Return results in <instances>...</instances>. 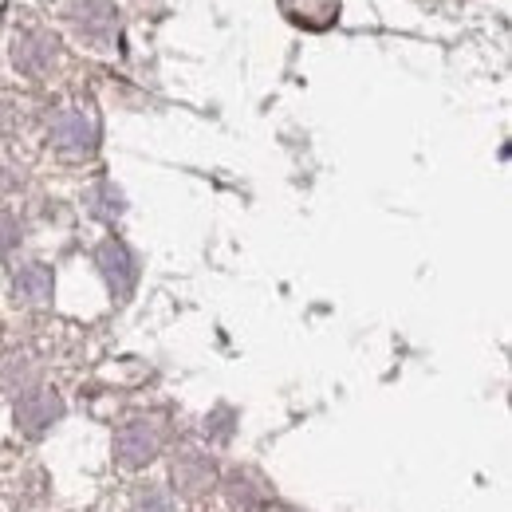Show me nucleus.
<instances>
[{"mask_svg":"<svg viewBox=\"0 0 512 512\" xmlns=\"http://www.w3.org/2000/svg\"><path fill=\"white\" fill-rule=\"evenodd\" d=\"M280 8L304 28H327L339 16V0H280Z\"/></svg>","mask_w":512,"mask_h":512,"instance_id":"f257e3e1","label":"nucleus"}]
</instances>
